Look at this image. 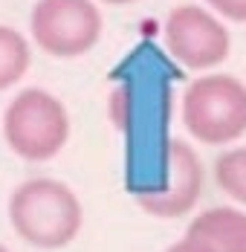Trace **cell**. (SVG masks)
<instances>
[{
    "mask_svg": "<svg viewBox=\"0 0 246 252\" xmlns=\"http://www.w3.org/2000/svg\"><path fill=\"white\" fill-rule=\"evenodd\" d=\"M206 9H212L220 21L246 24V0H200Z\"/></svg>",
    "mask_w": 246,
    "mask_h": 252,
    "instance_id": "10",
    "label": "cell"
},
{
    "mask_svg": "<svg viewBox=\"0 0 246 252\" xmlns=\"http://www.w3.org/2000/svg\"><path fill=\"white\" fill-rule=\"evenodd\" d=\"M203 180L206 177H203V162H200L197 151L188 142L174 139L168 145V189L159 194H139L136 203L142 212L162 218V220L183 218L200 200Z\"/></svg>",
    "mask_w": 246,
    "mask_h": 252,
    "instance_id": "6",
    "label": "cell"
},
{
    "mask_svg": "<svg viewBox=\"0 0 246 252\" xmlns=\"http://www.w3.org/2000/svg\"><path fill=\"white\" fill-rule=\"evenodd\" d=\"M98 3H107V6H127V3H136V0H98Z\"/></svg>",
    "mask_w": 246,
    "mask_h": 252,
    "instance_id": "12",
    "label": "cell"
},
{
    "mask_svg": "<svg viewBox=\"0 0 246 252\" xmlns=\"http://www.w3.org/2000/svg\"><path fill=\"white\" fill-rule=\"evenodd\" d=\"M162 38L174 61L197 73L215 70L232 52V35L226 24L203 3L174 6L162 24Z\"/></svg>",
    "mask_w": 246,
    "mask_h": 252,
    "instance_id": "5",
    "label": "cell"
},
{
    "mask_svg": "<svg viewBox=\"0 0 246 252\" xmlns=\"http://www.w3.org/2000/svg\"><path fill=\"white\" fill-rule=\"evenodd\" d=\"M0 133L15 157L26 162H47L64 151L70 139V113L49 90L26 87L6 104Z\"/></svg>",
    "mask_w": 246,
    "mask_h": 252,
    "instance_id": "3",
    "label": "cell"
},
{
    "mask_svg": "<svg viewBox=\"0 0 246 252\" xmlns=\"http://www.w3.org/2000/svg\"><path fill=\"white\" fill-rule=\"evenodd\" d=\"M215 183L226 197L246 209V145H235L215 159Z\"/></svg>",
    "mask_w": 246,
    "mask_h": 252,
    "instance_id": "9",
    "label": "cell"
},
{
    "mask_svg": "<svg viewBox=\"0 0 246 252\" xmlns=\"http://www.w3.org/2000/svg\"><path fill=\"white\" fill-rule=\"evenodd\" d=\"M0 252H12V250H6V247H0Z\"/></svg>",
    "mask_w": 246,
    "mask_h": 252,
    "instance_id": "13",
    "label": "cell"
},
{
    "mask_svg": "<svg viewBox=\"0 0 246 252\" xmlns=\"http://www.w3.org/2000/svg\"><path fill=\"white\" fill-rule=\"evenodd\" d=\"M32 64V44L15 26L0 24V93L15 87Z\"/></svg>",
    "mask_w": 246,
    "mask_h": 252,
    "instance_id": "8",
    "label": "cell"
},
{
    "mask_svg": "<svg viewBox=\"0 0 246 252\" xmlns=\"http://www.w3.org/2000/svg\"><path fill=\"white\" fill-rule=\"evenodd\" d=\"M165 252H212V250H209L206 244H200V241H194V238H188V235H185L183 241L171 244V247H168Z\"/></svg>",
    "mask_w": 246,
    "mask_h": 252,
    "instance_id": "11",
    "label": "cell"
},
{
    "mask_svg": "<svg viewBox=\"0 0 246 252\" xmlns=\"http://www.w3.org/2000/svg\"><path fill=\"white\" fill-rule=\"evenodd\" d=\"M180 116L200 145H229L246 133V84L229 73L194 78L183 90Z\"/></svg>",
    "mask_w": 246,
    "mask_h": 252,
    "instance_id": "2",
    "label": "cell"
},
{
    "mask_svg": "<svg viewBox=\"0 0 246 252\" xmlns=\"http://www.w3.org/2000/svg\"><path fill=\"white\" fill-rule=\"evenodd\" d=\"M185 235L212 252H246V212L235 206H212L188 223Z\"/></svg>",
    "mask_w": 246,
    "mask_h": 252,
    "instance_id": "7",
    "label": "cell"
},
{
    "mask_svg": "<svg viewBox=\"0 0 246 252\" xmlns=\"http://www.w3.org/2000/svg\"><path fill=\"white\" fill-rule=\"evenodd\" d=\"M104 15L96 0H38L29 12V38L52 58H78L98 44Z\"/></svg>",
    "mask_w": 246,
    "mask_h": 252,
    "instance_id": "4",
    "label": "cell"
},
{
    "mask_svg": "<svg viewBox=\"0 0 246 252\" xmlns=\"http://www.w3.org/2000/svg\"><path fill=\"white\" fill-rule=\"evenodd\" d=\"M9 223L15 235L35 250H64L84 226V209L75 191L52 177H32L9 197Z\"/></svg>",
    "mask_w": 246,
    "mask_h": 252,
    "instance_id": "1",
    "label": "cell"
}]
</instances>
